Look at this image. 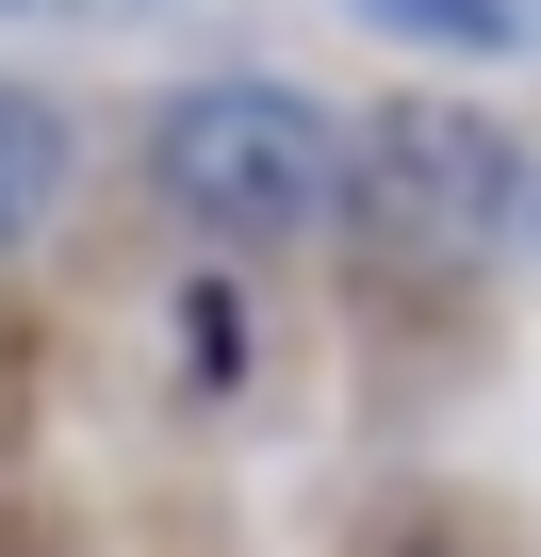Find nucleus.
Wrapping results in <instances>:
<instances>
[{
  "label": "nucleus",
  "instance_id": "obj_1",
  "mask_svg": "<svg viewBox=\"0 0 541 557\" xmlns=\"http://www.w3.org/2000/svg\"><path fill=\"white\" fill-rule=\"evenodd\" d=\"M148 181L181 230L213 246H280L312 213H345V132L296 99V83H181L148 115Z\"/></svg>",
  "mask_w": 541,
  "mask_h": 557
},
{
  "label": "nucleus",
  "instance_id": "obj_5",
  "mask_svg": "<svg viewBox=\"0 0 541 557\" xmlns=\"http://www.w3.org/2000/svg\"><path fill=\"white\" fill-rule=\"evenodd\" d=\"M181 312H197V329H181V345H197V377H246V296H230V278H197Z\"/></svg>",
  "mask_w": 541,
  "mask_h": 557
},
{
  "label": "nucleus",
  "instance_id": "obj_3",
  "mask_svg": "<svg viewBox=\"0 0 541 557\" xmlns=\"http://www.w3.org/2000/svg\"><path fill=\"white\" fill-rule=\"evenodd\" d=\"M50 197H66V115H50L34 83H0V246H17Z\"/></svg>",
  "mask_w": 541,
  "mask_h": 557
},
{
  "label": "nucleus",
  "instance_id": "obj_4",
  "mask_svg": "<svg viewBox=\"0 0 541 557\" xmlns=\"http://www.w3.org/2000/svg\"><path fill=\"white\" fill-rule=\"evenodd\" d=\"M394 34H443V50H508V0H361Z\"/></svg>",
  "mask_w": 541,
  "mask_h": 557
},
{
  "label": "nucleus",
  "instance_id": "obj_2",
  "mask_svg": "<svg viewBox=\"0 0 541 557\" xmlns=\"http://www.w3.org/2000/svg\"><path fill=\"white\" fill-rule=\"evenodd\" d=\"M508 197H525V164H508V132H492L476 99H378L361 148H345V213H361V246H378L394 278L492 262Z\"/></svg>",
  "mask_w": 541,
  "mask_h": 557
}]
</instances>
